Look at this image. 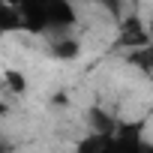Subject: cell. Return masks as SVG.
I'll return each mask as SVG.
<instances>
[{
  "mask_svg": "<svg viewBox=\"0 0 153 153\" xmlns=\"http://www.w3.org/2000/svg\"><path fill=\"white\" fill-rule=\"evenodd\" d=\"M6 114H9V105H6V99H3V96H0V123L6 120Z\"/></svg>",
  "mask_w": 153,
  "mask_h": 153,
  "instance_id": "8992f818",
  "label": "cell"
},
{
  "mask_svg": "<svg viewBox=\"0 0 153 153\" xmlns=\"http://www.w3.org/2000/svg\"><path fill=\"white\" fill-rule=\"evenodd\" d=\"M120 42L129 45V51H135V48H147V45H150V33H147L144 18L129 15V18L120 24Z\"/></svg>",
  "mask_w": 153,
  "mask_h": 153,
  "instance_id": "7a4b0ae2",
  "label": "cell"
},
{
  "mask_svg": "<svg viewBox=\"0 0 153 153\" xmlns=\"http://www.w3.org/2000/svg\"><path fill=\"white\" fill-rule=\"evenodd\" d=\"M12 6L21 15L24 33L54 36V33L72 30L78 21L72 0H12Z\"/></svg>",
  "mask_w": 153,
  "mask_h": 153,
  "instance_id": "6da1fadb",
  "label": "cell"
},
{
  "mask_svg": "<svg viewBox=\"0 0 153 153\" xmlns=\"http://www.w3.org/2000/svg\"><path fill=\"white\" fill-rule=\"evenodd\" d=\"M15 33H24L21 15L12 6V0H0V36H15Z\"/></svg>",
  "mask_w": 153,
  "mask_h": 153,
  "instance_id": "3957f363",
  "label": "cell"
},
{
  "mask_svg": "<svg viewBox=\"0 0 153 153\" xmlns=\"http://www.w3.org/2000/svg\"><path fill=\"white\" fill-rule=\"evenodd\" d=\"M3 87H6L9 93L21 96V93L27 90V75H24L21 69H6V72H3Z\"/></svg>",
  "mask_w": 153,
  "mask_h": 153,
  "instance_id": "5b68a950",
  "label": "cell"
},
{
  "mask_svg": "<svg viewBox=\"0 0 153 153\" xmlns=\"http://www.w3.org/2000/svg\"><path fill=\"white\" fill-rule=\"evenodd\" d=\"M78 51H81V45H78L75 36H69V30H66V33H54L51 54H54L57 60H72V57H78Z\"/></svg>",
  "mask_w": 153,
  "mask_h": 153,
  "instance_id": "277c9868",
  "label": "cell"
}]
</instances>
